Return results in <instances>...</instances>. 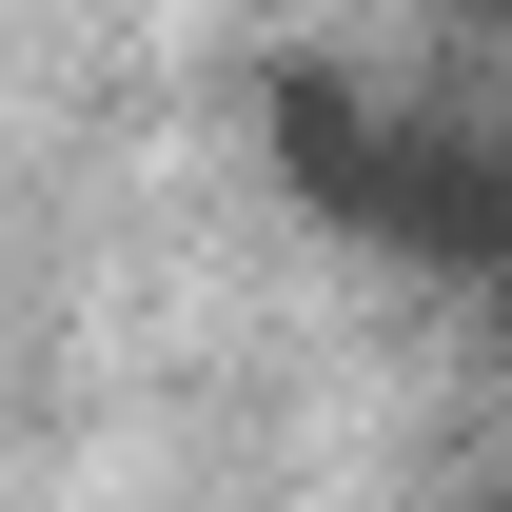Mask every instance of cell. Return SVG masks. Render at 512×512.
<instances>
[{"label": "cell", "instance_id": "cell-1", "mask_svg": "<svg viewBox=\"0 0 512 512\" xmlns=\"http://www.w3.org/2000/svg\"><path fill=\"white\" fill-rule=\"evenodd\" d=\"M473 276H493V296H512V178H493V237H473Z\"/></svg>", "mask_w": 512, "mask_h": 512}, {"label": "cell", "instance_id": "cell-2", "mask_svg": "<svg viewBox=\"0 0 512 512\" xmlns=\"http://www.w3.org/2000/svg\"><path fill=\"white\" fill-rule=\"evenodd\" d=\"M493 20H512V0H493Z\"/></svg>", "mask_w": 512, "mask_h": 512}]
</instances>
